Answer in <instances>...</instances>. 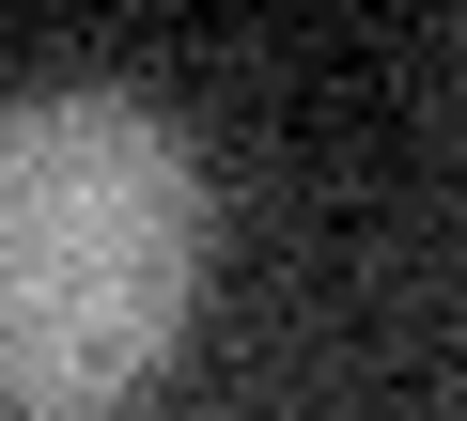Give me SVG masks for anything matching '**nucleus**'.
Masks as SVG:
<instances>
[{
  "mask_svg": "<svg viewBox=\"0 0 467 421\" xmlns=\"http://www.w3.org/2000/svg\"><path fill=\"white\" fill-rule=\"evenodd\" d=\"M202 297V156L125 79L0 110V421H109Z\"/></svg>",
  "mask_w": 467,
  "mask_h": 421,
  "instance_id": "obj_1",
  "label": "nucleus"
}]
</instances>
